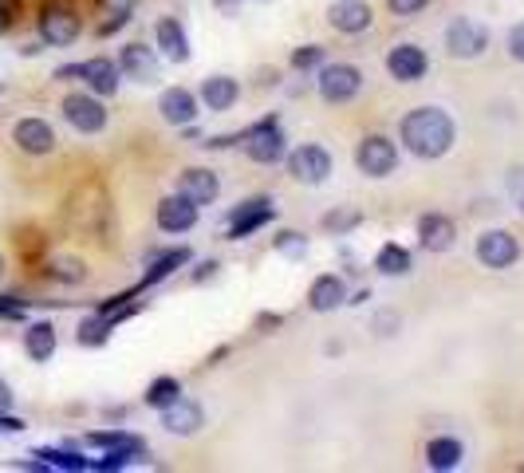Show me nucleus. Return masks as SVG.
<instances>
[{
  "instance_id": "79ce46f5",
  "label": "nucleus",
  "mask_w": 524,
  "mask_h": 473,
  "mask_svg": "<svg viewBox=\"0 0 524 473\" xmlns=\"http://www.w3.org/2000/svg\"><path fill=\"white\" fill-rule=\"evenodd\" d=\"M56 79H60V83H71V79H83V64H67V68L56 71Z\"/></svg>"
},
{
  "instance_id": "4468645a",
  "label": "nucleus",
  "mask_w": 524,
  "mask_h": 473,
  "mask_svg": "<svg viewBox=\"0 0 524 473\" xmlns=\"http://www.w3.org/2000/svg\"><path fill=\"white\" fill-rule=\"evenodd\" d=\"M328 24L343 36H359L375 24V12H371L367 0H335L328 12Z\"/></svg>"
},
{
  "instance_id": "e433bc0d",
  "label": "nucleus",
  "mask_w": 524,
  "mask_h": 473,
  "mask_svg": "<svg viewBox=\"0 0 524 473\" xmlns=\"http://www.w3.org/2000/svg\"><path fill=\"white\" fill-rule=\"evenodd\" d=\"M0 320H24V300L0 296Z\"/></svg>"
},
{
  "instance_id": "f257e3e1",
  "label": "nucleus",
  "mask_w": 524,
  "mask_h": 473,
  "mask_svg": "<svg viewBox=\"0 0 524 473\" xmlns=\"http://www.w3.org/2000/svg\"><path fill=\"white\" fill-rule=\"evenodd\" d=\"M398 138H402V146H406L414 158L434 162V158H446V154L454 150L458 127H454V119H450L442 107H414V111L398 123Z\"/></svg>"
},
{
  "instance_id": "f8f14e48",
  "label": "nucleus",
  "mask_w": 524,
  "mask_h": 473,
  "mask_svg": "<svg viewBox=\"0 0 524 473\" xmlns=\"http://www.w3.org/2000/svg\"><path fill=\"white\" fill-rule=\"evenodd\" d=\"M458 241V225L446 213H422L418 217V245L426 253H450Z\"/></svg>"
},
{
  "instance_id": "aec40b11",
  "label": "nucleus",
  "mask_w": 524,
  "mask_h": 473,
  "mask_svg": "<svg viewBox=\"0 0 524 473\" xmlns=\"http://www.w3.org/2000/svg\"><path fill=\"white\" fill-rule=\"evenodd\" d=\"M162 414V426L170 430V434H178V438H190V434H197L201 426H205V410L194 403V399H178V403H170L166 410H158Z\"/></svg>"
},
{
  "instance_id": "49530a36",
  "label": "nucleus",
  "mask_w": 524,
  "mask_h": 473,
  "mask_svg": "<svg viewBox=\"0 0 524 473\" xmlns=\"http://www.w3.org/2000/svg\"><path fill=\"white\" fill-rule=\"evenodd\" d=\"M217 8H221L225 16H237V12H241V0H217Z\"/></svg>"
},
{
  "instance_id": "a19ab883",
  "label": "nucleus",
  "mask_w": 524,
  "mask_h": 473,
  "mask_svg": "<svg viewBox=\"0 0 524 473\" xmlns=\"http://www.w3.org/2000/svg\"><path fill=\"white\" fill-rule=\"evenodd\" d=\"M127 20H131V16H107V20L99 24V36H111V32H119Z\"/></svg>"
},
{
  "instance_id": "7ed1b4c3",
  "label": "nucleus",
  "mask_w": 524,
  "mask_h": 473,
  "mask_svg": "<svg viewBox=\"0 0 524 473\" xmlns=\"http://www.w3.org/2000/svg\"><path fill=\"white\" fill-rule=\"evenodd\" d=\"M241 142H245V154L261 166H276L280 158H288V146H284V131L276 123V115H268L261 123H253L249 131H241Z\"/></svg>"
},
{
  "instance_id": "ddd939ff",
  "label": "nucleus",
  "mask_w": 524,
  "mask_h": 473,
  "mask_svg": "<svg viewBox=\"0 0 524 473\" xmlns=\"http://www.w3.org/2000/svg\"><path fill=\"white\" fill-rule=\"evenodd\" d=\"M154 221H158V229L162 233H190L197 225V205L186 198V194H170V198H162L158 202V213H154Z\"/></svg>"
},
{
  "instance_id": "6e6552de",
  "label": "nucleus",
  "mask_w": 524,
  "mask_h": 473,
  "mask_svg": "<svg viewBox=\"0 0 524 473\" xmlns=\"http://www.w3.org/2000/svg\"><path fill=\"white\" fill-rule=\"evenodd\" d=\"M288 174L304 186H324L331 178V154L316 142H304L288 154Z\"/></svg>"
},
{
  "instance_id": "dca6fc26",
  "label": "nucleus",
  "mask_w": 524,
  "mask_h": 473,
  "mask_svg": "<svg viewBox=\"0 0 524 473\" xmlns=\"http://www.w3.org/2000/svg\"><path fill=\"white\" fill-rule=\"evenodd\" d=\"M178 194H186L197 209H201V205H213L221 198V178H217L213 170H205V166H190V170H182V178H178Z\"/></svg>"
},
{
  "instance_id": "f3484780",
  "label": "nucleus",
  "mask_w": 524,
  "mask_h": 473,
  "mask_svg": "<svg viewBox=\"0 0 524 473\" xmlns=\"http://www.w3.org/2000/svg\"><path fill=\"white\" fill-rule=\"evenodd\" d=\"M426 68H430V60H426V52L418 44H398V48L387 52V71L398 83H418L426 75Z\"/></svg>"
},
{
  "instance_id": "423d86ee",
  "label": "nucleus",
  "mask_w": 524,
  "mask_h": 473,
  "mask_svg": "<svg viewBox=\"0 0 524 473\" xmlns=\"http://www.w3.org/2000/svg\"><path fill=\"white\" fill-rule=\"evenodd\" d=\"M477 261L493 272L513 269V265L521 261V241H517L509 229H485V233L477 237Z\"/></svg>"
},
{
  "instance_id": "ea45409f",
  "label": "nucleus",
  "mask_w": 524,
  "mask_h": 473,
  "mask_svg": "<svg viewBox=\"0 0 524 473\" xmlns=\"http://www.w3.org/2000/svg\"><path fill=\"white\" fill-rule=\"evenodd\" d=\"M16 8H20L16 0H0V36H4V32L16 24Z\"/></svg>"
},
{
  "instance_id": "9d476101",
  "label": "nucleus",
  "mask_w": 524,
  "mask_h": 473,
  "mask_svg": "<svg viewBox=\"0 0 524 473\" xmlns=\"http://www.w3.org/2000/svg\"><path fill=\"white\" fill-rule=\"evenodd\" d=\"M272 217H276V205H272V198H249V202H241L233 213H229V221H225V241L253 237V233L264 229Z\"/></svg>"
},
{
  "instance_id": "39448f33",
  "label": "nucleus",
  "mask_w": 524,
  "mask_h": 473,
  "mask_svg": "<svg viewBox=\"0 0 524 473\" xmlns=\"http://www.w3.org/2000/svg\"><path fill=\"white\" fill-rule=\"evenodd\" d=\"M316 91L324 103H351L359 91H363V71L355 64H320V75H316Z\"/></svg>"
},
{
  "instance_id": "1a4fd4ad",
  "label": "nucleus",
  "mask_w": 524,
  "mask_h": 473,
  "mask_svg": "<svg viewBox=\"0 0 524 473\" xmlns=\"http://www.w3.org/2000/svg\"><path fill=\"white\" fill-rule=\"evenodd\" d=\"M485 48H489V28H485V24L458 16V20L446 28V52H450L454 60H477V56H485Z\"/></svg>"
},
{
  "instance_id": "58836bf2",
  "label": "nucleus",
  "mask_w": 524,
  "mask_h": 473,
  "mask_svg": "<svg viewBox=\"0 0 524 473\" xmlns=\"http://www.w3.org/2000/svg\"><path fill=\"white\" fill-rule=\"evenodd\" d=\"M99 4H103V12H107V16H131L138 0H99Z\"/></svg>"
},
{
  "instance_id": "cd10ccee",
  "label": "nucleus",
  "mask_w": 524,
  "mask_h": 473,
  "mask_svg": "<svg viewBox=\"0 0 524 473\" xmlns=\"http://www.w3.org/2000/svg\"><path fill=\"white\" fill-rule=\"evenodd\" d=\"M375 269L383 272V276H406V272L414 269V257H410V249H402V245H383L379 249V257H375Z\"/></svg>"
},
{
  "instance_id": "20e7f679",
  "label": "nucleus",
  "mask_w": 524,
  "mask_h": 473,
  "mask_svg": "<svg viewBox=\"0 0 524 473\" xmlns=\"http://www.w3.org/2000/svg\"><path fill=\"white\" fill-rule=\"evenodd\" d=\"M60 111H64L67 127L79 131V135H99V131L107 127V107H103V99L91 95V91H71V95H64Z\"/></svg>"
},
{
  "instance_id": "a18cd8bd",
  "label": "nucleus",
  "mask_w": 524,
  "mask_h": 473,
  "mask_svg": "<svg viewBox=\"0 0 524 473\" xmlns=\"http://www.w3.org/2000/svg\"><path fill=\"white\" fill-rule=\"evenodd\" d=\"M8 406H12V387H8L4 379H0V414H4Z\"/></svg>"
},
{
  "instance_id": "b1692460",
  "label": "nucleus",
  "mask_w": 524,
  "mask_h": 473,
  "mask_svg": "<svg viewBox=\"0 0 524 473\" xmlns=\"http://www.w3.org/2000/svg\"><path fill=\"white\" fill-rule=\"evenodd\" d=\"M56 347H60L56 324H48V320L28 324V332H24V355H28L32 363H48V359L56 355Z\"/></svg>"
},
{
  "instance_id": "2eb2a0df",
  "label": "nucleus",
  "mask_w": 524,
  "mask_h": 473,
  "mask_svg": "<svg viewBox=\"0 0 524 473\" xmlns=\"http://www.w3.org/2000/svg\"><path fill=\"white\" fill-rule=\"evenodd\" d=\"M197 99L194 91H186V87H166L162 95H158V115H162V123H170V127H190L197 119Z\"/></svg>"
},
{
  "instance_id": "c03bdc74",
  "label": "nucleus",
  "mask_w": 524,
  "mask_h": 473,
  "mask_svg": "<svg viewBox=\"0 0 524 473\" xmlns=\"http://www.w3.org/2000/svg\"><path fill=\"white\" fill-rule=\"evenodd\" d=\"M213 272H217V261H201L194 269V280H205V276H213Z\"/></svg>"
},
{
  "instance_id": "4be33fe9",
  "label": "nucleus",
  "mask_w": 524,
  "mask_h": 473,
  "mask_svg": "<svg viewBox=\"0 0 524 473\" xmlns=\"http://www.w3.org/2000/svg\"><path fill=\"white\" fill-rule=\"evenodd\" d=\"M201 107L205 111H233V103L241 99V83L233 79V75H209L205 83H201Z\"/></svg>"
},
{
  "instance_id": "393cba45",
  "label": "nucleus",
  "mask_w": 524,
  "mask_h": 473,
  "mask_svg": "<svg viewBox=\"0 0 524 473\" xmlns=\"http://www.w3.org/2000/svg\"><path fill=\"white\" fill-rule=\"evenodd\" d=\"M461 462H465V446H461L458 438H450V434H442V438H430L426 442V466L430 470H458Z\"/></svg>"
},
{
  "instance_id": "9b49d317",
  "label": "nucleus",
  "mask_w": 524,
  "mask_h": 473,
  "mask_svg": "<svg viewBox=\"0 0 524 473\" xmlns=\"http://www.w3.org/2000/svg\"><path fill=\"white\" fill-rule=\"evenodd\" d=\"M12 142H16V150L20 154H32V158H44V154H52L56 150V127L48 123V119H20L16 127H12Z\"/></svg>"
},
{
  "instance_id": "5701e85b",
  "label": "nucleus",
  "mask_w": 524,
  "mask_h": 473,
  "mask_svg": "<svg viewBox=\"0 0 524 473\" xmlns=\"http://www.w3.org/2000/svg\"><path fill=\"white\" fill-rule=\"evenodd\" d=\"M119 68H123V75L138 79V83H154L158 79V56L146 44H127L123 56H119Z\"/></svg>"
},
{
  "instance_id": "f704fd0d",
  "label": "nucleus",
  "mask_w": 524,
  "mask_h": 473,
  "mask_svg": "<svg viewBox=\"0 0 524 473\" xmlns=\"http://www.w3.org/2000/svg\"><path fill=\"white\" fill-rule=\"evenodd\" d=\"M134 442L131 434H123V430H99V434H87V446H99V450H119V446H127Z\"/></svg>"
},
{
  "instance_id": "6ab92c4d",
  "label": "nucleus",
  "mask_w": 524,
  "mask_h": 473,
  "mask_svg": "<svg viewBox=\"0 0 524 473\" xmlns=\"http://www.w3.org/2000/svg\"><path fill=\"white\" fill-rule=\"evenodd\" d=\"M343 304H347V284H343V276L324 272V276L312 280V288H308V308H312V312L328 316V312L343 308Z\"/></svg>"
},
{
  "instance_id": "0eeeda50",
  "label": "nucleus",
  "mask_w": 524,
  "mask_h": 473,
  "mask_svg": "<svg viewBox=\"0 0 524 473\" xmlns=\"http://www.w3.org/2000/svg\"><path fill=\"white\" fill-rule=\"evenodd\" d=\"M355 166L367 178H387L398 166V146L387 135H367L355 146Z\"/></svg>"
},
{
  "instance_id": "473e14b6",
  "label": "nucleus",
  "mask_w": 524,
  "mask_h": 473,
  "mask_svg": "<svg viewBox=\"0 0 524 473\" xmlns=\"http://www.w3.org/2000/svg\"><path fill=\"white\" fill-rule=\"evenodd\" d=\"M363 225V213L359 209H331L324 213V229L335 233V237H343V233H351V229H359Z\"/></svg>"
},
{
  "instance_id": "a211bd4d",
  "label": "nucleus",
  "mask_w": 524,
  "mask_h": 473,
  "mask_svg": "<svg viewBox=\"0 0 524 473\" xmlns=\"http://www.w3.org/2000/svg\"><path fill=\"white\" fill-rule=\"evenodd\" d=\"M119 83H123V68H119L115 60L95 56V60H87V64H83V87H87L91 95L107 99V95H115V91H119Z\"/></svg>"
},
{
  "instance_id": "c9c22d12",
  "label": "nucleus",
  "mask_w": 524,
  "mask_h": 473,
  "mask_svg": "<svg viewBox=\"0 0 524 473\" xmlns=\"http://www.w3.org/2000/svg\"><path fill=\"white\" fill-rule=\"evenodd\" d=\"M509 56H513L517 64H524V20L509 28Z\"/></svg>"
},
{
  "instance_id": "de8ad7c7",
  "label": "nucleus",
  "mask_w": 524,
  "mask_h": 473,
  "mask_svg": "<svg viewBox=\"0 0 524 473\" xmlns=\"http://www.w3.org/2000/svg\"><path fill=\"white\" fill-rule=\"evenodd\" d=\"M0 276H4V257H0Z\"/></svg>"
},
{
  "instance_id": "412c9836",
  "label": "nucleus",
  "mask_w": 524,
  "mask_h": 473,
  "mask_svg": "<svg viewBox=\"0 0 524 473\" xmlns=\"http://www.w3.org/2000/svg\"><path fill=\"white\" fill-rule=\"evenodd\" d=\"M154 44H158V52H162L170 64H186V60H190V36H186V28H182L174 16H162V20H158Z\"/></svg>"
},
{
  "instance_id": "f03ea898",
  "label": "nucleus",
  "mask_w": 524,
  "mask_h": 473,
  "mask_svg": "<svg viewBox=\"0 0 524 473\" xmlns=\"http://www.w3.org/2000/svg\"><path fill=\"white\" fill-rule=\"evenodd\" d=\"M36 28H40V40L48 48H71L79 40V32H83V20L67 0H48L40 8V16H36Z\"/></svg>"
},
{
  "instance_id": "09e8293b",
  "label": "nucleus",
  "mask_w": 524,
  "mask_h": 473,
  "mask_svg": "<svg viewBox=\"0 0 524 473\" xmlns=\"http://www.w3.org/2000/svg\"><path fill=\"white\" fill-rule=\"evenodd\" d=\"M0 91H4V83H0Z\"/></svg>"
},
{
  "instance_id": "4c0bfd02",
  "label": "nucleus",
  "mask_w": 524,
  "mask_h": 473,
  "mask_svg": "<svg viewBox=\"0 0 524 473\" xmlns=\"http://www.w3.org/2000/svg\"><path fill=\"white\" fill-rule=\"evenodd\" d=\"M430 0H387V8H391L394 16H414V12H422Z\"/></svg>"
},
{
  "instance_id": "37998d69",
  "label": "nucleus",
  "mask_w": 524,
  "mask_h": 473,
  "mask_svg": "<svg viewBox=\"0 0 524 473\" xmlns=\"http://www.w3.org/2000/svg\"><path fill=\"white\" fill-rule=\"evenodd\" d=\"M0 430H8V434H16V430H24V418H12L8 410L0 414Z\"/></svg>"
},
{
  "instance_id": "bb28decb",
  "label": "nucleus",
  "mask_w": 524,
  "mask_h": 473,
  "mask_svg": "<svg viewBox=\"0 0 524 473\" xmlns=\"http://www.w3.org/2000/svg\"><path fill=\"white\" fill-rule=\"evenodd\" d=\"M119 324L111 320V316H103V312H95V316H87L83 324H79V332H75V339L83 343V347H103L107 339H111V332H115Z\"/></svg>"
},
{
  "instance_id": "72a5a7b5",
  "label": "nucleus",
  "mask_w": 524,
  "mask_h": 473,
  "mask_svg": "<svg viewBox=\"0 0 524 473\" xmlns=\"http://www.w3.org/2000/svg\"><path fill=\"white\" fill-rule=\"evenodd\" d=\"M324 64V48L320 44H300L296 52H292V68L296 71H312Z\"/></svg>"
},
{
  "instance_id": "2f4dec72",
  "label": "nucleus",
  "mask_w": 524,
  "mask_h": 473,
  "mask_svg": "<svg viewBox=\"0 0 524 473\" xmlns=\"http://www.w3.org/2000/svg\"><path fill=\"white\" fill-rule=\"evenodd\" d=\"M32 458H44L48 470H91V462L79 458V454H71V450H36Z\"/></svg>"
},
{
  "instance_id": "a878e982",
  "label": "nucleus",
  "mask_w": 524,
  "mask_h": 473,
  "mask_svg": "<svg viewBox=\"0 0 524 473\" xmlns=\"http://www.w3.org/2000/svg\"><path fill=\"white\" fill-rule=\"evenodd\" d=\"M182 265H190V249H170V253H150L146 261V276H142V288L166 280L170 272H178Z\"/></svg>"
},
{
  "instance_id": "c85d7f7f",
  "label": "nucleus",
  "mask_w": 524,
  "mask_h": 473,
  "mask_svg": "<svg viewBox=\"0 0 524 473\" xmlns=\"http://www.w3.org/2000/svg\"><path fill=\"white\" fill-rule=\"evenodd\" d=\"M178 399H182V379H174V375H158L146 387V406H154V410H166V406L178 403Z\"/></svg>"
},
{
  "instance_id": "c756f323",
  "label": "nucleus",
  "mask_w": 524,
  "mask_h": 473,
  "mask_svg": "<svg viewBox=\"0 0 524 473\" xmlns=\"http://www.w3.org/2000/svg\"><path fill=\"white\" fill-rule=\"evenodd\" d=\"M272 249H276L280 257H288V261H300V257L308 253V237H304L300 229H280V233L272 237Z\"/></svg>"
},
{
  "instance_id": "7c9ffc66",
  "label": "nucleus",
  "mask_w": 524,
  "mask_h": 473,
  "mask_svg": "<svg viewBox=\"0 0 524 473\" xmlns=\"http://www.w3.org/2000/svg\"><path fill=\"white\" fill-rule=\"evenodd\" d=\"M48 276L60 280V284H83L87 280V265L79 257H56V261H48Z\"/></svg>"
}]
</instances>
